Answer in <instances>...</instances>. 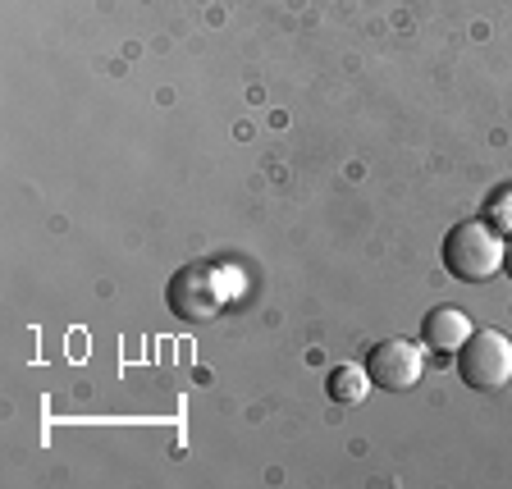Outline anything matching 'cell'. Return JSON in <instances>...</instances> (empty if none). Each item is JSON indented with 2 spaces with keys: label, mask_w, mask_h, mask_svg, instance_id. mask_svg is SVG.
<instances>
[{
  "label": "cell",
  "mask_w": 512,
  "mask_h": 489,
  "mask_svg": "<svg viewBox=\"0 0 512 489\" xmlns=\"http://www.w3.org/2000/svg\"><path fill=\"white\" fill-rule=\"evenodd\" d=\"M229 275H224V266H215V261H192V266L174 270L170 288H165V302H170V311L179 320H188V325H206V320H215L224 307H229Z\"/></svg>",
  "instance_id": "1"
},
{
  "label": "cell",
  "mask_w": 512,
  "mask_h": 489,
  "mask_svg": "<svg viewBox=\"0 0 512 489\" xmlns=\"http://www.w3.org/2000/svg\"><path fill=\"white\" fill-rule=\"evenodd\" d=\"M471 316L462 307H435L426 316V325H421V339H426L430 352H439V357H448V352H458L462 343L471 339Z\"/></svg>",
  "instance_id": "5"
},
{
  "label": "cell",
  "mask_w": 512,
  "mask_h": 489,
  "mask_svg": "<svg viewBox=\"0 0 512 489\" xmlns=\"http://www.w3.org/2000/svg\"><path fill=\"white\" fill-rule=\"evenodd\" d=\"M458 375L476 394H499L512 380V339L499 330H471L458 348Z\"/></svg>",
  "instance_id": "3"
},
{
  "label": "cell",
  "mask_w": 512,
  "mask_h": 489,
  "mask_svg": "<svg viewBox=\"0 0 512 489\" xmlns=\"http://www.w3.org/2000/svg\"><path fill=\"white\" fill-rule=\"evenodd\" d=\"M362 366H366L375 389H384V394H407V389L421 380V371H426V357H421V348L407 339H384L366 352Z\"/></svg>",
  "instance_id": "4"
},
{
  "label": "cell",
  "mask_w": 512,
  "mask_h": 489,
  "mask_svg": "<svg viewBox=\"0 0 512 489\" xmlns=\"http://www.w3.org/2000/svg\"><path fill=\"white\" fill-rule=\"evenodd\" d=\"M439 256H444L448 275L462 279V284H485L490 275H499L503 270V243H499V234H494L485 220L453 224V229L444 234Z\"/></svg>",
  "instance_id": "2"
},
{
  "label": "cell",
  "mask_w": 512,
  "mask_h": 489,
  "mask_svg": "<svg viewBox=\"0 0 512 489\" xmlns=\"http://www.w3.org/2000/svg\"><path fill=\"white\" fill-rule=\"evenodd\" d=\"M503 270H508V279H512V243L503 247Z\"/></svg>",
  "instance_id": "8"
},
{
  "label": "cell",
  "mask_w": 512,
  "mask_h": 489,
  "mask_svg": "<svg viewBox=\"0 0 512 489\" xmlns=\"http://www.w3.org/2000/svg\"><path fill=\"white\" fill-rule=\"evenodd\" d=\"M325 389H330L334 403L357 407V403H366V394H371V375H366V366H352V362L334 366L330 380H325Z\"/></svg>",
  "instance_id": "6"
},
{
  "label": "cell",
  "mask_w": 512,
  "mask_h": 489,
  "mask_svg": "<svg viewBox=\"0 0 512 489\" xmlns=\"http://www.w3.org/2000/svg\"><path fill=\"white\" fill-rule=\"evenodd\" d=\"M490 229H503V234H512V188L494 197V206H490Z\"/></svg>",
  "instance_id": "7"
}]
</instances>
